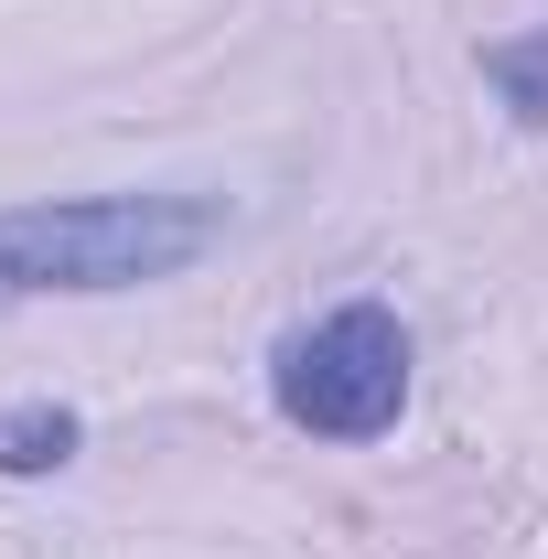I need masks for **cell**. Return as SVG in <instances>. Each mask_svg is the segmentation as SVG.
<instances>
[{"mask_svg": "<svg viewBox=\"0 0 548 559\" xmlns=\"http://www.w3.org/2000/svg\"><path fill=\"white\" fill-rule=\"evenodd\" d=\"M205 248H226V194H194V183L0 205V312H22V301L151 290V280H183Z\"/></svg>", "mask_w": 548, "mask_h": 559, "instance_id": "6da1fadb", "label": "cell"}, {"mask_svg": "<svg viewBox=\"0 0 548 559\" xmlns=\"http://www.w3.org/2000/svg\"><path fill=\"white\" fill-rule=\"evenodd\" d=\"M270 399L312 441H377V430H398V409H409V323L388 301H344L323 323L279 334Z\"/></svg>", "mask_w": 548, "mask_h": 559, "instance_id": "7a4b0ae2", "label": "cell"}, {"mask_svg": "<svg viewBox=\"0 0 548 559\" xmlns=\"http://www.w3.org/2000/svg\"><path fill=\"white\" fill-rule=\"evenodd\" d=\"M75 452H86V419H75L65 399H22V409H0V474H11V485L65 474Z\"/></svg>", "mask_w": 548, "mask_h": 559, "instance_id": "3957f363", "label": "cell"}, {"mask_svg": "<svg viewBox=\"0 0 548 559\" xmlns=\"http://www.w3.org/2000/svg\"><path fill=\"white\" fill-rule=\"evenodd\" d=\"M484 86L516 108V130H548V33H505V44H484Z\"/></svg>", "mask_w": 548, "mask_h": 559, "instance_id": "277c9868", "label": "cell"}]
</instances>
